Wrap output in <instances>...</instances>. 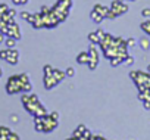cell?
<instances>
[{"label":"cell","instance_id":"3","mask_svg":"<svg viewBox=\"0 0 150 140\" xmlns=\"http://www.w3.org/2000/svg\"><path fill=\"white\" fill-rule=\"evenodd\" d=\"M59 125L57 119H53L49 114L44 117H34V127L40 133H50Z\"/></svg>","mask_w":150,"mask_h":140},{"label":"cell","instance_id":"15","mask_svg":"<svg viewBox=\"0 0 150 140\" xmlns=\"http://www.w3.org/2000/svg\"><path fill=\"white\" fill-rule=\"evenodd\" d=\"M77 62L80 65H87L88 63V52H81L78 56H77Z\"/></svg>","mask_w":150,"mask_h":140},{"label":"cell","instance_id":"1","mask_svg":"<svg viewBox=\"0 0 150 140\" xmlns=\"http://www.w3.org/2000/svg\"><path fill=\"white\" fill-rule=\"evenodd\" d=\"M31 81L27 74H18L12 75L8 83H6V92L9 95H16V93H28L31 90Z\"/></svg>","mask_w":150,"mask_h":140},{"label":"cell","instance_id":"31","mask_svg":"<svg viewBox=\"0 0 150 140\" xmlns=\"http://www.w3.org/2000/svg\"><path fill=\"white\" fill-rule=\"evenodd\" d=\"M88 140H108V139H105L103 136H96V134H91V137H90Z\"/></svg>","mask_w":150,"mask_h":140},{"label":"cell","instance_id":"33","mask_svg":"<svg viewBox=\"0 0 150 140\" xmlns=\"http://www.w3.org/2000/svg\"><path fill=\"white\" fill-rule=\"evenodd\" d=\"M30 16H31V14H28V12H22V14H21V18H22V19H25V21H28V19H30Z\"/></svg>","mask_w":150,"mask_h":140},{"label":"cell","instance_id":"12","mask_svg":"<svg viewBox=\"0 0 150 140\" xmlns=\"http://www.w3.org/2000/svg\"><path fill=\"white\" fill-rule=\"evenodd\" d=\"M52 77H53V78H54V81L59 84V83L66 77V74H65V71H60V69H54V68H53V71H52Z\"/></svg>","mask_w":150,"mask_h":140},{"label":"cell","instance_id":"14","mask_svg":"<svg viewBox=\"0 0 150 140\" xmlns=\"http://www.w3.org/2000/svg\"><path fill=\"white\" fill-rule=\"evenodd\" d=\"M93 11L99 12V14H100V15H102L103 18H106L109 8H108V6H103V5H100V3H96V5H94V8H93Z\"/></svg>","mask_w":150,"mask_h":140},{"label":"cell","instance_id":"28","mask_svg":"<svg viewBox=\"0 0 150 140\" xmlns=\"http://www.w3.org/2000/svg\"><path fill=\"white\" fill-rule=\"evenodd\" d=\"M127 44H128V47H134L135 44H137V41H135V38H127Z\"/></svg>","mask_w":150,"mask_h":140},{"label":"cell","instance_id":"10","mask_svg":"<svg viewBox=\"0 0 150 140\" xmlns=\"http://www.w3.org/2000/svg\"><path fill=\"white\" fill-rule=\"evenodd\" d=\"M18 60H19V52H18L15 47L9 49V55H8V58H6V62H9L11 65H16Z\"/></svg>","mask_w":150,"mask_h":140},{"label":"cell","instance_id":"19","mask_svg":"<svg viewBox=\"0 0 150 140\" xmlns=\"http://www.w3.org/2000/svg\"><path fill=\"white\" fill-rule=\"evenodd\" d=\"M84 131H86V125H83V124H81V125H78L77 128H75V131H74V134H72V136H74V137H80V136H83V133H84Z\"/></svg>","mask_w":150,"mask_h":140},{"label":"cell","instance_id":"4","mask_svg":"<svg viewBox=\"0 0 150 140\" xmlns=\"http://www.w3.org/2000/svg\"><path fill=\"white\" fill-rule=\"evenodd\" d=\"M129 77H131V80L135 83L138 92L150 87V72H149V71H147V72H143V71H131V72H129Z\"/></svg>","mask_w":150,"mask_h":140},{"label":"cell","instance_id":"6","mask_svg":"<svg viewBox=\"0 0 150 140\" xmlns=\"http://www.w3.org/2000/svg\"><path fill=\"white\" fill-rule=\"evenodd\" d=\"M125 12H128V5L124 3L122 0H113L112 5L109 6V11H108L106 18L108 19H115L116 16H121Z\"/></svg>","mask_w":150,"mask_h":140},{"label":"cell","instance_id":"35","mask_svg":"<svg viewBox=\"0 0 150 140\" xmlns=\"http://www.w3.org/2000/svg\"><path fill=\"white\" fill-rule=\"evenodd\" d=\"M49 115H50L53 119H59V114H57V112H50Z\"/></svg>","mask_w":150,"mask_h":140},{"label":"cell","instance_id":"32","mask_svg":"<svg viewBox=\"0 0 150 140\" xmlns=\"http://www.w3.org/2000/svg\"><path fill=\"white\" fill-rule=\"evenodd\" d=\"M12 2H13L15 5L19 6V5H27V3H28V0H12Z\"/></svg>","mask_w":150,"mask_h":140},{"label":"cell","instance_id":"21","mask_svg":"<svg viewBox=\"0 0 150 140\" xmlns=\"http://www.w3.org/2000/svg\"><path fill=\"white\" fill-rule=\"evenodd\" d=\"M121 63H124V59L119 58V56H115V58L110 59V65H112V66H118V65H121Z\"/></svg>","mask_w":150,"mask_h":140},{"label":"cell","instance_id":"9","mask_svg":"<svg viewBox=\"0 0 150 140\" xmlns=\"http://www.w3.org/2000/svg\"><path fill=\"white\" fill-rule=\"evenodd\" d=\"M28 22H30L34 28H44V25H43V15H41V12H40V14H34V15H31V16H30V19H28Z\"/></svg>","mask_w":150,"mask_h":140},{"label":"cell","instance_id":"13","mask_svg":"<svg viewBox=\"0 0 150 140\" xmlns=\"http://www.w3.org/2000/svg\"><path fill=\"white\" fill-rule=\"evenodd\" d=\"M138 99L141 102H150V87L138 92Z\"/></svg>","mask_w":150,"mask_h":140},{"label":"cell","instance_id":"26","mask_svg":"<svg viewBox=\"0 0 150 140\" xmlns=\"http://www.w3.org/2000/svg\"><path fill=\"white\" fill-rule=\"evenodd\" d=\"M8 55H9V49H5V50H0V59H3V60H6Z\"/></svg>","mask_w":150,"mask_h":140},{"label":"cell","instance_id":"5","mask_svg":"<svg viewBox=\"0 0 150 140\" xmlns=\"http://www.w3.org/2000/svg\"><path fill=\"white\" fill-rule=\"evenodd\" d=\"M72 6V0H59V2L52 8V11L54 12V15L57 16V19L60 22H63L68 15H69V9Z\"/></svg>","mask_w":150,"mask_h":140},{"label":"cell","instance_id":"34","mask_svg":"<svg viewBox=\"0 0 150 140\" xmlns=\"http://www.w3.org/2000/svg\"><path fill=\"white\" fill-rule=\"evenodd\" d=\"M96 33H97V36H99V38H100V40H102V38L105 37V34H106V33H105L103 30H97Z\"/></svg>","mask_w":150,"mask_h":140},{"label":"cell","instance_id":"11","mask_svg":"<svg viewBox=\"0 0 150 140\" xmlns=\"http://www.w3.org/2000/svg\"><path fill=\"white\" fill-rule=\"evenodd\" d=\"M43 84H44V87H46L47 90H50V89H53V87L57 86V83H56L54 78L52 77V72L47 74V75H44V78H43Z\"/></svg>","mask_w":150,"mask_h":140},{"label":"cell","instance_id":"7","mask_svg":"<svg viewBox=\"0 0 150 140\" xmlns=\"http://www.w3.org/2000/svg\"><path fill=\"white\" fill-rule=\"evenodd\" d=\"M97 44H93L90 43V47H88V68L91 69V71H94V69L97 68L99 65V60H100V56H99V50L96 47Z\"/></svg>","mask_w":150,"mask_h":140},{"label":"cell","instance_id":"27","mask_svg":"<svg viewBox=\"0 0 150 140\" xmlns=\"http://www.w3.org/2000/svg\"><path fill=\"white\" fill-rule=\"evenodd\" d=\"M124 63H127V65H132V63H134V58H132L131 55H128V56L124 59Z\"/></svg>","mask_w":150,"mask_h":140},{"label":"cell","instance_id":"18","mask_svg":"<svg viewBox=\"0 0 150 140\" xmlns=\"http://www.w3.org/2000/svg\"><path fill=\"white\" fill-rule=\"evenodd\" d=\"M88 40H90V43H93V44H99V43H100V38H99V36H97L96 31L88 34Z\"/></svg>","mask_w":150,"mask_h":140},{"label":"cell","instance_id":"2","mask_svg":"<svg viewBox=\"0 0 150 140\" xmlns=\"http://www.w3.org/2000/svg\"><path fill=\"white\" fill-rule=\"evenodd\" d=\"M21 102L24 105V108L28 111V114H31L33 117H44L47 115V109L46 106L40 102L38 96L37 95H30V93H24L22 97H21Z\"/></svg>","mask_w":150,"mask_h":140},{"label":"cell","instance_id":"8","mask_svg":"<svg viewBox=\"0 0 150 140\" xmlns=\"http://www.w3.org/2000/svg\"><path fill=\"white\" fill-rule=\"evenodd\" d=\"M21 30H19V27H18V24H15V22H12V24H9L8 25V31H6V37H13V38H16V40H19L21 38Z\"/></svg>","mask_w":150,"mask_h":140},{"label":"cell","instance_id":"22","mask_svg":"<svg viewBox=\"0 0 150 140\" xmlns=\"http://www.w3.org/2000/svg\"><path fill=\"white\" fill-rule=\"evenodd\" d=\"M141 30H143L147 36H150V19H149V21H144V22L141 24Z\"/></svg>","mask_w":150,"mask_h":140},{"label":"cell","instance_id":"29","mask_svg":"<svg viewBox=\"0 0 150 140\" xmlns=\"http://www.w3.org/2000/svg\"><path fill=\"white\" fill-rule=\"evenodd\" d=\"M9 11V8L6 6V5H3V3H0V15H3V14H6Z\"/></svg>","mask_w":150,"mask_h":140},{"label":"cell","instance_id":"40","mask_svg":"<svg viewBox=\"0 0 150 140\" xmlns=\"http://www.w3.org/2000/svg\"><path fill=\"white\" fill-rule=\"evenodd\" d=\"M147 71L150 72V63H149V66H147Z\"/></svg>","mask_w":150,"mask_h":140},{"label":"cell","instance_id":"23","mask_svg":"<svg viewBox=\"0 0 150 140\" xmlns=\"http://www.w3.org/2000/svg\"><path fill=\"white\" fill-rule=\"evenodd\" d=\"M11 133H12V130H11L9 127L0 125V136H8V134H11Z\"/></svg>","mask_w":150,"mask_h":140},{"label":"cell","instance_id":"39","mask_svg":"<svg viewBox=\"0 0 150 140\" xmlns=\"http://www.w3.org/2000/svg\"><path fill=\"white\" fill-rule=\"evenodd\" d=\"M66 140H78V137H74V136H72L71 139H66Z\"/></svg>","mask_w":150,"mask_h":140},{"label":"cell","instance_id":"37","mask_svg":"<svg viewBox=\"0 0 150 140\" xmlns=\"http://www.w3.org/2000/svg\"><path fill=\"white\" fill-rule=\"evenodd\" d=\"M11 119L12 122H18V115H11Z\"/></svg>","mask_w":150,"mask_h":140},{"label":"cell","instance_id":"36","mask_svg":"<svg viewBox=\"0 0 150 140\" xmlns=\"http://www.w3.org/2000/svg\"><path fill=\"white\" fill-rule=\"evenodd\" d=\"M5 40H6V36H5L3 33H0V44L5 43Z\"/></svg>","mask_w":150,"mask_h":140},{"label":"cell","instance_id":"17","mask_svg":"<svg viewBox=\"0 0 150 140\" xmlns=\"http://www.w3.org/2000/svg\"><path fill=\"white\" fill-rule=\"evenodd\" d=\"M90 16H91V19H93V21H94L96 24H100V22H102V21L105 19V18H103V16H102V15H100L99 12H96V11H91Z\"/></svg>","mask_w":150,"mask_h":140},{"label":"cell","instance_id":"41","mask_svg":"<svg viewBox=\"0 0 150 140\" xmlns=\"http://www.w3.org/2000/svg\"><path fill=\"white\" fill-rule=\"evenodd\" d=\"M2 74H3V72H2V68H0V77H2Z\"/></svg>","mask_w":150,"mask_h":140},{"label":"cell","instance_id":"30","mask_svg":"<svg viewBox=\"0 0 150 140\" xmlns=\"http://www.w3.org/2000/svg\"><path fill=\"white\" fill-rule=\"evenodd\" d=\"M141 15H143L144 18H150V8L143 9V11H141Z\"/></svg>","mask_w":150,"mask_h":140},{"label":"cell","instance_id":"24","mask_svg":"<svg viewBox=\"0 0 150 140\" xmlns=\"http://www.w3.org/2000/svg\"><path fill=\"white\" fill-rule=\"evenodd\" d=\"M65 74H66V77H74V75H75V68L68 66V68H66V71H65Z\"/></svg>","mask_w":150,"mask_h":140},{"label":"cell","instance_id":"16","mask_svg":"<svg viewBox=\"0 0 150 140\" xmlns=\"http://www.w3.org/2000/svg\"><path fill=\"white\" fill-rule=\"evenodd\" d=\"M138 44H140L141 50H149V49H150V38H147V37H143V38L138 41Z\"/></svg>","mask_w":150,"mask_h":140},{"label":"cell","instance_id":"20","mask_svg":"<svg viewBox=\"0 0 150 140\" xmlns=\"http://www.w3.org/2000/svg\"><path fill=\"white\" fill-rule=\"evenodd\" d=\"M5 44L8 46V49H12V47H15V44H16V38H13V37H6Z\"/></svg>","mask_w":150,"mask_h":140},{"label":"cell","instance_id":"38","mask_svg":"<svg viewBox=\"0 0 150 140\" xmlns=\"http://www.w3.org/2000/svg\"><path fill=\"white\" fill-rule=\"evenodd\" d=\"M143 106H144L146 109H150V102H143Z\"/></svg>","mask_w":150,"mask_h":140},{"label":"cell","instance_id":"25","mask_svg":"<svg viewBox=\"0 0 150 140\" xmlns=\"http://www.w3.org/2000/svg\"><path fill=\"white\" fill-rule=\"evenodd\" d=\"M6 140H19V136H18L16 133H13V131H12L11 134H8V136H6Z\"/></svg>","mask_w":150,"mask_h":140}]
</instances>
